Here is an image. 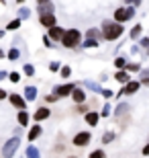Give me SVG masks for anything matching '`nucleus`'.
I'll list each match as a JSON object with an SVG mask.
<instances>
[{
	"label": "nucleus",
	"mask_w": 149,
	"mask_h": 158,
	"mask_svg": "<svg viewBox=\"0 0 149 158\" xmlns=\"http://www.w3.org/2000/svg\"><path fill=\"white\" fill-rule=\"evenodd\" d=\"M123 35V27L119 23H104L102 25V37L108 41H115Z\"/></svg>",
	"instance_id": "1"
},
{
	"label": "nucleus",
	"mask_w": 149,
	"mask_h": 158,
	"mask_svg": "<svg viewBox=\"0 0 149 158\" xmlns=\"http://www.w3.org/2000/svg\"><path fill=\"white\" fill-rule=\"evenodd\" d=\"M63 45L65 47H76L78 43H80V31H76V29H69V31H63Z\"/></svg>",
	"instance_id": "2"
},
{
	"label": "nucleus",
	"mask_w": 149,
	"mask_h": 158,
	"mask_svg": "<svg viewBox=\"0 0 149 158\" xmlns=\"http://www.w3.org/2000/svg\"><path fill=\"white\" fill-rule=\"evenodd\" d=\"M88 142H90V134H88V131H82V134H78L74 138V146L82 148V146H86Z\"/></svg>",
	"instance_id": "3"
},
{
	"label": "nucleus",
	"mask_w": 149,
	"mask_h": 158,
	"mask_svg": "<svg viewBox=\"0 0 149 158\" xmlns=\"http://www.w3.org/2000/svg\"><path fill=\"white\" fill-rule=\"evenodd\" d=\"M17 146H18V138H12V140L4 146V150H2V152H4V156L10 158L12 154H14V150H17Z\"/></svg>",
	"instance_id": "4"
},
{
	"label": "nucleus",
	"mask_w": 149,
	"mask_h": 158,
	"mask_svg": "<svg viewBox=\"0 0 149 158\" xmlns=\"http://www.w3.org/2000/svg\"><path fill=\"white\" fill-rule=\"evenodd\" d=\"M133 10L131 8H119V10L115 12V19H116V23L120 25V21H127V19H131Z\"/></svg>",
	"instance_id": "5"
},
{
	"label": "nucleus",
	"mask_w": 149,
	"mask_h": 158,
	"mask_svg": "<svg viewBox=\"0 0 149 158\" xmlns=\"http://www.w3.org/2000/svg\"><path fill=\"white\" fill-rule=\"evenodd\" d=\"M74 93V84H63V86H57L55 88V94L57 97H65V94Z\"/></svg>",
	"instance_id": "6"
},
{
	"label": "nucleus",
	"mask_w": 149,
	"mask_h": 158,
	"mask_svg": "<svg viewBox=\"0 0 149 158\" xmlns=\"http://www.w3.org/2000/svg\"><path fill=\"white\" fill-rule=\"evenodd\" d=\"M41 25H45V27H55V15H43L41 17Z\"/></svg>",
	"instance_id": "7"
},
{
	"label": "nucleus",
	"mask_w": 149,
	"mask_h": 158,
	"mask_svg": "<svg viewBox=\"0 0 149 158\" xmlns=\"http://www.w3.org/2000/svg\"><path fill=\"white\" fill-rule=\"evenodd\" d=\"M39 10H41V17L43 15H53V4L51 2H39Z\"/></svg>",
	"instance_id": "8"
},
{
	"label": "nucleus",
	"mask_w": 149,
	"mask_h": 158,
	"mask_svg": "<svg viewBox=\"0 0 149 158\" xmlns=\"http://www.w3.org/2000/svg\"><path fill=\"white\" fill-rule=\"evenodd\" d=\"M10 103L18 109H25V101L21 99V94H10Z\"/></svg>",
	"instance_id": "9"
},
{
	"label": "nucleus",
	"mask_w": 149,
	"mask_h": 158,
	"mask_svg": "<svg viewBox=\"0 0 149 158\" xmlns=\"http://www.w3.org/2000/svg\"><path fill=\"white\" fill-rule=\"evenodd\" d=\"M49 37H51V39H61V37H63V29H59V27H51V29H49Z\"/></svg>",
	"instance_id": "10"
},
{
	"label": "nucleus",
	"mask_w": 149,
	"mask_h": 158,
	"mask_svg": "<svg viewBox=\"0 0 149 158\" xmlns=\"http://www.w3.org/2000/svg\"><path fill=\"white\" fill-rule=\"evenodd\" d=\"M72 97H74L76 103H82V101H86V94H84V90H80V88H74Z\"/></svg>",
	"instance_id": "11"
},
{
	"label": "nucleus",
	"mask_w": 149,
	"mask_h": 158,
	"mask_svg": "<svg viewBox=\"0 0 149 158\" xmlns=\"http://www.w3.org/2000/svg\"><path fill=\"white\" fill-rule=\"evenodd\" d=\"M49 117V111L47 109H39V111L35 113V121H41V119H47Z\"/></svg>",
	"instance_id": "12"
},
{
	"label": "nucleus",
	"mask_w": 149,
	"mask_h": 158,
	"mask_svg": "<svg viewBox=\"0 0 149 158\" xmlns=\"http://www.w3.org/2000/svg\"><path fill=\"white\" fill-rule=\"evenodd\" d=\"M86 121L90 123V125H96V123H98V113H94V111L86 113Z\"/></svg>",
	"instance_id": "13"
},
{
	"label": "nucleus",
	"mask_w": 149,
	"mask_h": 158,
	"mask_svg": "<svg viewBox=\"0 0 149 158\" xmlns=\"http://www.w3.org/2000/svg\"><path fill=\"white\" fill-rule=\"evenodd\" d=\"M139 88V82H131V84H127V88L123 90V93H129V94H133L135 90Z\"/></svg>",
	"instance_id": "14"
},
{
	"label": "nucleus",
	"mask_w": 149,
	"mask_h": 158,
	"mask_svg": "<svg viewBox=\"0 0 149 158\" xmlns=\"http://www.w3.org/2000/svg\"><path fill=\"white\" fill-rule=\"evenodd\" d=\"M25 94H27V99H37V88H35V86H29L27 90H25Z\"/></svg>",
	"instance_id": "15"
},
{
	"label": "nucleus",
	"mask_w": 149,
	"mask_h": 158,
	"mask_svg": "<svg viewBox=\"0 0 149 158\" xmlns=\"http://www.w3.org/2000/svg\"><path fill=\"white\" fill-rule=\"evenodd\" d=\"M39 135H41V127L35 125V127L31 129V134H29V140H35V138H39Z\"/></svg>",
	"instance_id": "16"
},
{
	"label": "nucleus",
	"mask_w": 149,
	"mask_h": 158,
	"mask_svg": "<svg viewBox=\"0 0 149 158\" xmlns=\"http://www.w3.org/2000/svg\"><path fill=\"white\" fill-rule=\"evenodd\" d=\"M27 121H29V117H27V113H18V123H21V125H27Z\"/></svg>",
	"instance_id": "17"
},
{
	"label": "nucleus",
	"mask_w": 149,
	"mask_h": 158,
	"mask_svg": "<svg viewBox=\"0 0 149 158\" xmlns=\"http://www.w3.org/2000/svg\"><path fill=\"white\" fill-rule=\"evenodd\" d=\"M88 158H106V154H104L102 150H94V152H92Z\"/></svg>",
	"instance_id": "18"
},
{
	"label": "nucleus",
	"mask_w": 149,
	"mask_h": 158,
	"mask_svg": "<svg viewBox=\"0 0 149 158\" xmlns=\"http://www.w3.org/2000/svg\"><path fill=\"white\" fill-rule=\"evenodd\" d=\"M139 35H141V25H135V29L131 31V37H133V39H137Z\"/></svg>",
	"instance_id": "19"
},
{
	"label": "nucleus",
	"mask_w": 149,
	"mask_h": 158,
	"mask_svg": "<svg viewBox=\"0 0 149 158\" xmlns=\"http://www.w3.org/2000/svg\"><path fill=\"white\" fill-rule=\"evenodd\" d=\"M27 156L29 158H39V152H37L35 148H29V150H27Z\"/></svg>",
	"instance_id": "20"
},
{
	"label": "nucleus",
	"mask_w": 149,
	"mask_h": 158,
	"mask_svg": "<svg viewBox=\"0 0 149 158\" xmlns=\"http://www.w3.org/2000/svg\"><path fill=\"white\" fill-rule=\"evenodd\" d=\"M116 80H119V82H127V74H125V72H116Z\"/></svg>",
	"instance_id": "21"
},
{
	"label": "nucleus",
	"mask_w": 149,
	"mask_h": 158,
	"mask_svg": "<svg viewBox=\"0 0 149 158\" xmlns=\"http://www.w3.org/2000/svg\"><path fill=\"white\" fill-rule=\"evenodd\" d=\"M17 27H21V21H12V23H8V29H17Z\"/></svg>",
	"instance_id": "22"
},
{
	"label": "nucleus",
	"mask_w": 149,
	"mask_h": 158,
	"mask_svg": "<svg viewBox=\"0 0 149 158\" xmlns=\"http://www.w3.org/2000/svg\"><path fill=\"white\" fill-rule=\"evenodd\" d=\"M115 64H116V68H123V66H125V60H123V58H116Z\"/></svg>",
	"instance_id": "23"
},
{
	"label": "nucleus",
	"mask_w": 149,
	"mask_h": 158,
	"mask_svg": "<svg viewBox=\"0 0 149 158\" xmlns=\"http://www.w3.org/2000/svg\"><path fill=\"white\" fill-rule=\"evenodd\" d=\"M8 58H10V60H17L18 58V49H12V52L8 53Z\"/></svg>",
	"instance_id": "24"
},
{
	"label": "nucleus",
	"mask_w": 149,
	"mask_h": 158,
	"mask_svg": "<svg viewBox=\"0 0 149 158\" xmlns=\"http://www.w3.org/2000/svg\"><path fill=\"white\" fill-rule=\"evenodd\" d=\"M127 70H129V72H137V70H139V64H131V66H127Z\"/></svg>",
	"instance_id": "25"
},
{
	"label": "nucleus",
	"mask_w": 149,
	"mask_h": 158,
	"mask_svg": "<svg viewBox=\"0 0 149 158\" xmlns=\"http://www.w3.org/2000/svg\"><path fill=\"white\" fill-rule=\"evenodd\" d=\"M49 70H51V72H57L59 70V64H57V62H53V64L49 66Z\"/></svg>",
	"instance_id": "26"
},
{
	"label": "nucleus",
	"mask_w": 149,
	"mask_h": 158,
	"mask_svg": "<svg viewBox=\"0 0 149 158\" xmlns=\"http://www.w3.org/2000/svg\"><path fill=\"white\" fill-rule=\"evenodd\" d=\"M18 78H21V76H18V72H12V74H10V80L12 82H18Z\"/></svg>",
	"instance_id": "27"
},
{
	"label": "nucleus",
	"mask_w": 149,
	"mask_h": 158,
	"mask_svg": "<svg viewBox=\"0 0 149 158\" xmlns=\"http://www.w3.org/2000/svg\"><path fill=\"white\" fill-rule=\"evenodd\" d=\"M110 140H112V134H110V131H108V134H106V135H104V138H102V142H104V144H106V142H110Z\"/></svg>",
	"instance_id": "28"
},
{
	"label": "nucleus",
	"mask_w": 149,
	"mask_h": 158,
	"mask_svg": "<svg viewBox=\"0 0 149 158\" xmlns=\"http://www.w3.org/2000/svg\"><path fill=\"white\" fill-rule=\"evenodd\" d=\"M69 72H72L69 68H63V70H61V76H63V78H68V76H69Z\"/></svg>",
	"instance_id": "29"
},
{
	"label": "nucleus",
	"mask_w": 149,
	"mask_h": 158,
	"mask_svg": "<svg viewBox=\"0 0 149 158\" xmlns=\"http://www.w3.org/2000/svg\"><path fill=\"white\" fill-rule=\"evenodd\" d=\"M88 37H98V31L96 29H90V31H88Z\"/></svg>",
	"instance_id": "30"
},
{
	"label": "nucleus",
	"mask_w": 149,
	"mask_h": 158,
	"mask_svg": "<svg viewBox=\"0 0 149 158\" xmlns=\"http://www.w3.org/2000/svg\"><path fill=\"white\" fill-rule=\"evenodd\" d=\"M96 45H98V43H96V41H92V39L86 41V47H96Z\"/></svg>",
	"instance_id": "31"
},
{
	"label": "nucleus",
	"mask_w": 149,
	"mask_h": 158,
	"mask_svg": "<svg viewBox=\"0 0 149 158\" xmlns=\"http://www.w3.org/2000/svg\"><path fill=\"white\" fill-rule=\"evenodd\" d=\"M4 97H6V93H4V90H0V101L4 99Z\"/></svg>",
	"instance_id": "32"
},
{
	"label": "nucleus",
	"mask_w": 149,
	"mask_h": 158,
	"mask_svg": "<svg viewBox=\"0 0 149 158\" xmlns=\"http://www.w3.org/2000/svg\"><path fill=\"white\" fill-rule=\"evenodd\" d=\"M143 154H149V146H145V148H143Z\"/></svg>",
	"instance_id": "33"
},
{
	"label": "nucleus",
	"mask_w": 149,
	"mask_h": 158,
	"mask_svg": "<svg viewBox=\"0 0 149 158\" xmlns=\"http://www.w3.org/2000/svg\"><path fill=\"white\" fill-rule=\"evenodd\" d=\"M4 76H6V72H0V80H2Z\"/></svg>",
	"instance_id": "34"
},
{
	"label": "nucleus",
	"mask_w": 149,
	"mask_h": 158,
	"mask_svg": "<svg viewBox=\"0 0 149 158\" xmlns=\"http://www.w3.org/2000/svg\"><path fill=\"white\" fill-rule=\"evenodd\" d=\"M69 158H76V156H69Z\"/></svg>",
	"instance_id": "35"
}]
</instances>
